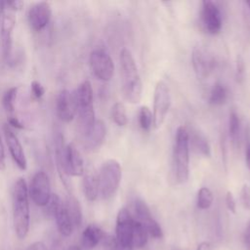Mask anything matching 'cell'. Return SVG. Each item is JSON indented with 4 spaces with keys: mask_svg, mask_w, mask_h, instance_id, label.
I'll return each mask as SVG.
<instances>
[{
    "mask_svg": "<svg viewBox=\"0 0 250 250\" xmlns=\"http://www.w3.org/2000/svg\"><path fill=\"white\" fill-rule=\"evenodd\" d=\"M173 165L177 182L180 184L186 183L189 174V144L188 132L185 126H180L176 131Z\"/></svg>",
    "mask_w": 250,
    "mask_h": 250,
    "instance_id": "277c9868",
    "label": "cell"
},
{
    "mask_svg": "<svg viewBox=\"0 0 250 250\" xmlns=\"http://www.w3.org/2000/svg\"><path fill=\"white\" fill-rule=\"evenodd\" d=\"M26 250H48L47 246L41 242V241H36V242H33L31 243Z\"/></svg>",
    "mask_w": 250,
    "mask_h": 250,
    "instance_id": "74e56055",
    "label": "cell"
},
{
    "mask_svg": "<svg viewBox=\"0 0 250 250\" xmlns=\"http://www.w3.org/2000/svg\"><path fill=\"white\" fill-rule=\"evenodd\" d=\"M1 20H0V38H1V47L3 57L8 63L13 62V47L14 40L13 34L16 26V19L14 13L8 11H1Z\"/></svg>",
    "mask_w": 250,
    "mask_h": 250,
    "instance_id": "9c48e42d",
    "label": "cell"
},
{
    "mask_svg": "<svg viewBox=\"0 0 250 250\" xmlns=\"http://www.w3.org/2000/svg\"><path fill=\"white\" fill-rule=\"evenodd\" d=\"M136 220L140 222L147 231L148 236L159 239L163 237V231L159 224L154 220L146 203L142 199H136L134 203Z\"/></svg>",
    "mask_w": 250,
    "mask_h": 250,
    "instance_id": "4fadbf2b",
    "label": "cell"
},
{
    "mask_svg": "<svg viewBox=\"0 0 250 250\" xmlns=\"http://www.w3.org/2000/svg\"><path fill=\"white\" fill-rule=\"evenodd\" d=\"M6 168V157H5V150L2 144L1 136H0V171L5 170Z\"/></svg>",
    "mask_w": 250,
    "mask_h": 250,
    "instance_id": "8d00e7d4",
    "label": "cell"
},
{
    "mask_svg": "<svg viewBox=\"0 0 250 250\" xmlns=\"http://www.w3.org/2000/svg\"><path fill=\"white\" fill-rule=\"evenodd\" d=\"M171 105V95L167 84L163 81H158L155 85L153 95V128H159L169 111Z\"/></svg>",
    "mask_w": 250,
    "mask_h": 250,
    "instance_id": "ba28073f",
    "label": "cell"
},
{
    "mask_svg": "<svg viewBox=\"0 0 250 250\" xmlns=\"http://www.w3.org/2000/svg\"><path fill=\"white\" fill-rule=\"evenodd\" d=\"M66 250H82V249L79 246H77V245H71Z\"/></svg>",
    "mask_w": 250,
    "mask_h": 250,
    "instance_id": "b9f144b4",
    "label": "cell"
},
{
    "mask_svg": "<svg viewBox=\"0 0 250 250\" xmlns=\"http://www.w3.org/2000/svg\"><path fill=\"white\" fill-rule=\"evenodd\" d=\"M245 4L248 6V8H249V10H250V1H248V2H245Z\"/></svg>",
    "mask_w": 250,
    "mask_h": 250,
    "instance_id": "7bdbcfd3",
    "label": "cell"
},
{
    "mask_svg": "<svg viewBox=\"0 0 250 250\" xmlns=\"http://www.w3.org/2000/svg\"><path fill=\"white\" fill-rule=\"evenodd\" d=\"M90 66L94 75L102 81H109L114 72V64L109 54L102 48L93 50L90 54Z\"/></svg>",
    "mask_w": 250,
    "mask_h": 250,
    "instance_id": "8fae6325",
    "label": "cell"
},
{
    "mask_svg": "<svg viewBox=\"0 0 250 250\" xmlns=\"http://www.w3.org/2000/svg\"><path fill=\"white\" fill-rule=\"evenodd\" d=\"M51 18L52 9L48 2H37L28 8L27 21L30 28L35 32H40L45 29Z\"/></svg>",
    "mask_w": 250,
    "mask_h": 250,
    "instance_id": "5bb4252c",
    "label": "cell"
},
{
    "mask_svg": "<svg viewBox=\"0 0 250 250\" xmlns=\"http://www.w3.org/2000/svg\"><path fill=\"white\" fill-rule=\"evenodd\" d=\"M245 161H246V165H247V167L250 169V143H248V144H247V146H246Z\"/></svg>",
    "mask_w": 250,
    "mask_h": 250,
    "instance_id": "60d3db41",
    "label": "cell"
},
{
    "mask_svg": "<svg viewBox=\"0 0 250 250\" xmlns=\"http://www.w3.org/2000/svg\"><path fill=\"white\" fill-rule=\"evenodd\" d=\"M240 201L243 207L250 211V187L244 184L240 190Z\"/></svg>",
    "mask_w": 250,
    "mask_h": 250,
    "instance_id": "1f68e13d",
    "label": "cell"
},
{
    "mask_svg": "<svg viewBox=\"0 0 250 250\" xmlns=\"http://www.w3.org/2000/svg\"><path fill=\"white\" fill-rule=\"evenodd\" d=\"M56 113L60 120L69 123L76 114V105L73 93L68 90H62L56 99Z\"/></svg>",
    "mask_w": 250,
    "mask_h": 250,
    "instance_id": "e0dca14e",
    "label": "cell"
},
{
    "mask_svg": "<svg viewBox=\"0 0 250 250\" xmlns=\"http://www.w3.org/2000/svg\"><path fill=\"white\" fill-rule=\"evenodd\" d=\"M191 62L194 72L199 79L207 78L215 66V61L213 57L200 47H197L193 50Z\"/></svg>",
    "mask_w": 250,
    "mask_h": 250,
    "instance_id": "ac0fdd59",
    "label": "cell"
},
{
    "mask_svg": "<svg viewBox=\"0 0 250 250\" xmlns=\"http://www.w3.org/2000/svg\"><path fill=\"white\" fill-rule=\"evenodd\" d=\"M136 220V219H135ZM148 240V234L145 227L138 222L135 221L134 230H133V246L134 248H143L146 246Z\"/></svg>",
    "mask_w": 250,
    "mask_h": 250,
    "instance_id": "484cf974",
    "label": "cell"
},
{
    "mask_svg": "<svg viewBox=\"0 0 250 250\" xmlns=\"http://www.w3.org/2000/svg\"><path fill=\"white\" fill-rule=\"evenodd\" d=\"M28 188V195L35 205L45 207L51 196V183L48 175L44 171H38L32 177Z\"/></svg>",
    "mask_w": 250,
    "mask_h": 250,
    "instance_id": "30bf717a",
    "label": "cell"
},
{
    "mask_svg": "<svg viewBox=\"0 0 250 250\" xmlns=\"http://www.w3.org/2000/svg\"><path fill=\"white\" fill-rule=\"evenodd\" d=\"M56 158L62 181L64 177H80L84 175V161L73 144L63 145V138L59 135L56 139Z\"/></svg>",
    "mask_w": 250,
    "mask_h": 250,
    "instance_id": "3957f363",
    "label": "cell"
},
{
    "mask_svg": "<svg viewBox=\"0 0 250 250\" xmlns=\"http://www.w3.org/2000/svg\"><path fill=\"white\" fill-rule=\"evenodd\" d=\"M196 250H212V245L208 241H203L198 244Z\"/></svg>",
    "mask_w": 250,
    "mask_h": 250,
    "instance_id": "ab89813d",
    "label": "cell"
},
{
    "mask_svg": "<svg viewBox=\"0 0 250 250\" xmlns=\"http://www.w3.org/2000/svg\"><path fill=\"white\" fill-rule=\"evenodd\" d=\"M67 213L72 221V224L74 226V228H79L81 223H82V208L81 205L79 203V201L77 200V198L72 195L69 194L66 197V200L64 201Z\"/></svg>",
    "mask_w": 250,
    "mask_h": 250,
    "instance_id": "603a6c76",
    "label": "cell"
},
{
    "mask_svg": "<svg viewBox=\"0 0 250 250\" xmlns=\"http://www.w3.org/2000/svg\"><path fill=\"white\" fill-rule=\"evenodd\" d=\"M240 132H241V123L238 114L236 111L232 110L229 113V134L234 145H238L240 141Z\"/></svg>",
    "mask_w": 250,
    "mask_h": 250,
    "instance_id": "cb8c5ba5",
    "label": "cell"
},
{
    "mask_svg": "<svg viewBox=\"0 0 250 250\" xmlns=\"http://www.w3.org/2000/svg\"><path fill=\"white\" fill-rule=\"evenodd\" d=\"M45 92H46V90L40 82L33 80L30 83V93H31V96L33 97V99L40 100L44 96Z\"/></svg>",
    "mask_w": 250,
    "mask_h": 250,
    "instance_id": "4dcf8cb0",
    "label": "cell"
},
{
    "mask_svg": "<svg viewBox=\"0 0 250 250\" xmlns=\"http://www.w3.org/2000/svg\"><path fill=\"white\" fill-rule=\"evenodd\" d=\"M8 124H9V126H12L17 129H22L24 127L22 122L19 119V117L15 116V115H10L8 117Z\"/></svg>",
    "mask_w": 250,
    "mask_h": 250,
    "instance_id": "d590c367",
    "label": "cell"
},
{
    "mask_svg": "<svg viewBox=\"0 0 250 250\" xmlns=\"http://www.w3.org/2000/svg\"><path fill=\"white\" fill-rule=\"evenodd\" d=\"M102 243L104 245V250H118V244L115 236L106 234Z\"/></svg>",
    "mask_w": 250,
    "mask_h": 250,
    "instance_id": "836d02e7",
    "label": "cell"
},
{
    "mask_svg": "<svg viewBox=\"0 0 250 250\" xmlns=\"http://www.w3.org/2000/svg\"><path fill=\"white\" fill-rule=\"evenodd\" d=\"M121 166L115 159H108L103 163L97 175L99 194L103 199L112 197L121 182Z\"/></svg>",
    "mask_w": 250,
    "mask_h": 250,
    "instance_id": "8992f818",
    "label": "cell"
},
{
    "mask_svg": "<svg viewBox=\"0 0 250 250\" xmlns=\"http://www.w3.org/2000/svg\"><path fill=\"white\" fill-rule=\"evenodd\" d=\"M201 22L204 29L210 34H217L221 31L223 21L222 14L216 3L206 0L202 1Z\"/></svg>",
    "mask_w": 250,
    "mask_h": 250,
    "instance_id": "9a60e30c",
    "label": "cell"
},
{
    "mask_svg": "<svg viewBox=\"0 0 250 250\" xmlns=\"http://www.w3.org/2000/svg\"><path fill=\"white\" fill-rule=\"evenodd\" d=\"M226 205L231 213L234 214L236 212L235 199H234V196H233L232 192H230V191H227V193H226Z\"/></svg>",
    "mask_w": 250,
    "mask_h": 250,
    "instance_id": "e575fe53",
    "label": "cell"
},
{
    "mask_svg": "<svg viewBox=\"0 0 250 250\" xmlns=\"http://www.w3.org/2000/svg\"><path fill=\"white\" fill-rule=\"evenodd\" d=\"M227 97L228 93L226 87L221 83H216L210 91L209 103L214 105H221L226 102Z\"/></svg>",
    "mask_w": 250,
    "mask_h": 250,
    "instance_id": "4316f807",
    "label": "cell"
},
{
    "mask_svg": "<svg viewBox=\"0 0 250 250\" xmlns=\"http://www.w3.org/2000/svg\"><path fill=\"white\" fill-rule=\"evenodd\" d=\"M243 239H244V243H245L246 247L250 250V221H249V223H248V225L245 229Z\"/></svg>",
    "mask_w": 250,
    "mask_h": 250,
    "instance_id": "f35d334b",
    "label": "cell"
},
{
    "mask_svg": "<svg viewBox=\"0 0 250 250\" xmlns=\"http://www.w3.org/2000/svg\"><path fill=\"white\" fill-rule=\"evenodd\" d=\"M135 221V218L126 208L119 210L115 225V238L119 247L134 248L133 230Z\"/></svg>",
    "mask_w": 250,
    "mask_h": 250,
    "instance_id": "7c38bea8",
    "label": "cell"
},
{
    "mask_svg": "<svg viewBox=\"0 0 250 250\" xmlns=\"http://www.w3.org/2000/svg\"><path fill=\"white\" fill-rule=\"evenodd\" d=\"M73 96L76 105V113L78 114L80 124L85 135L96 121L94 110V94L90 81L84 80L81 82L73 93Z\"/></svg>",
    "mask_w": 250,
    "mask_h": 250,
    "instance_id": "5b68a950",
    "label": "cell"
},
{
    "mask_svg": "<svg viewBox=\"0 0 250 250\" xmlns=\"http://www.w3.org/2000/svg\"><path fill=\"white\" fill-rule=\"evenodd\" d=\"M12 208L16 235L19 239H23L28 233L30 222L28 188L23 178H19L14 185L12 192Z\"/></svg>",
    "mask_w": 250,
    "mask_h": 250,
    "instance_id": "6da1fadb",
    "label": "cell"
},
{
    "mask_svg": "<svg viewBox=\"0 0 250 250\" xmlns=\"http://www.w3.org/2000/svg\"><path fill=\"white\" fill-rule=\"evenodd\" d=\"M214 200L213 192L208 188H201L197 192V207L202 210H206L211 207Z\"/></svg>",
    "mask_w": 250,
    "mask_h": 250,
    "instance_id": "f546056e",
    "label": "cell"
},
{
    "mask_svg": "<svg viewBox=\"0 0 250 250\" xmlns=\"http://www.w3.org/2000/svg\"><path fill=\"white\" fill-rule=\"evenodd\" d=\"M3 133H4L8 149L10 151L11 157L13 158L14 162L21 171L26 170L27 168L26 156L18 136L13 132V130L8 124H4Z\"/></svg>",
    "mask_w": 250,
    "mask_h": 250,
    "instance_id": "2e32d148",
    "label": "cell"
},
{
    "mask_svg": "<svg viewBox=\"0 0 250 250\" xmlns=\"http://www.w3.org/2000/svg\"><path fill=\"white\" fill-rule=\"evenodd\" d=\"M120 69L122 93L125 100L131 104L139 103L142 98L143 84L135 60L127 49L120 52Z\"/></svg>",
    "mask_w": 250,
    "mask_h": 250,
    "instance_id": "7a4b0ae2",
    "label": "cell"
},
{
    "mask_svg": "<svg viewBox=\"0 0 250 250\" xmlns=\"http://www.w3.org/2000/svg\"><path fill=\"white\" fill-rule=\"evenodd\" d=\"M110 114H111V118H112L113 122L117 126H125L127 124L128 118H127L126 108L122 103H120V102L115 103L111 107Z\"/></svg>",
    "mask_w": 250,
    "mask_h": 250,
    "instance_id": "83f0119b",
    "label": "cell"
},
{
    "mask_svg": "<svg viewBox=\"0 0 250 250\" xmlns=\"http://www.w3.org/2000/svg\"><path fill=\"white\" fill-rule=\"evenodd\" d=\"M188 132L189 146H191L196 152L209 157L211 155V147L206 137L197 130H191V132L188 130Z\"/></svg>",
    "mask_w": 250,
    "mask_h": 250,
    "instance_id": "44dd1931",
    "label": "cell"
},
{
    "mask_svg": "<svg viewBox=\"0 0 250 250\" xmlns=\"http://www.w3.org/2000/svg\"><path fill=\"white\" fill-rule=\"evenodd\" d=\"M82 189L88 201H95L99 195L97 175L90 172L85 174L82 180Z\"/></svg>",
    "mask_w": 250,
    "mask_h": 250,
    "instance_id": "7402d4cb",
    "label": "cell"
},
{
    "mask_svg": "<svg viewBox=\"0 0 250 250\" xmlns=\"http://www.w3.org/2000/svg\"><path fill=\"white\" fill-rule=\"evenodd\" d=\"M19 89H20V87H18V86H14V87L9 88L4 93L3 98H2L3 107L5 108V110L10 115H13V113L15 112L16 101H17V97H18V94H19Z\"/></svg>",
    "mask_w": 250,
    "mask_h": 250,
    "instance_id": "d4e9b609",
    "label": "cell"
},
{
    "mask_svg": "<svg viewBox=\"0 0 250 250\" xmlns=\"http://www.w3.org/2000/svg\"><path fill=\"white\" fill-rule=\"evenodd\" d=\"M45 207L47 213L55 219L59 232L65 237L71 235L75 228L67 213L64 201H62L58 194L52 193V196Z\"/></svg>",
    "mask_w": 250,
    "mask_h": 250,
    "instance_id": "52a82bcc",
    "label": "cell"
},
{
    "mask_svg": "<svg viewBox=\"0 0 250 250\" xmlns=\"http://www.w3.org/2000/svg\"><path fill=\"white\" fill-rule=\"evenodd\" d=\"M245 76V64L242 57L238 56L236 60V70H235V78L237 82H242Z\"/></svg>",
    "mask_w": 250,
    "mask_h": 250,
    "instance_id": "d6a6232c",
    "label": "cell"
},
{
    "mask_svg": "<svg viewBox=\"0 0 250 250\" xmlns=\"http://www.w3.org/2000/svg\"><path fill=\"white\" fill-rule=\"evenodd\" d=\"M106 233L95 224L88 225L81 235V245L85 250H92L103 242Z\"/></svg>",
    "mask_w": 250,
    "mask_h": 250,
    "instance_id": "ffe728a7",
    "label": "cell"
},
{
    "mask_svg": "<svg viewBox=\"0 0 250 250\" xmlns=\"http://www.w3.org/2000/svg\"><path fill=\"white\" fill-rule=\"evenodd\" d=\"M106 128L104 121L96 119L92 128L85 134V147L88 150L98 149L104 141Z\"/></svg>",
    "mask_w": 250,
    "mask_h": 250,
    "instance_id": "d6986e66",
    "label": "cell"
},
{
    "mask_svg": "<svg viewBox=\"0 0 250 250\" xmlns=\"http://www.w3.org/2000/svg\"><path fill=\"white\" fill-rule=\"evenodd\" d=\"M139 124L144 131H149L153 127V116L150 109L143 105L139 110Z\"/></svg>",
    "mask_w": 250,
    "mask_h": 250,
    "instance_id": "f1b7e54d",
    "label": "cell"
}]
</instances>
